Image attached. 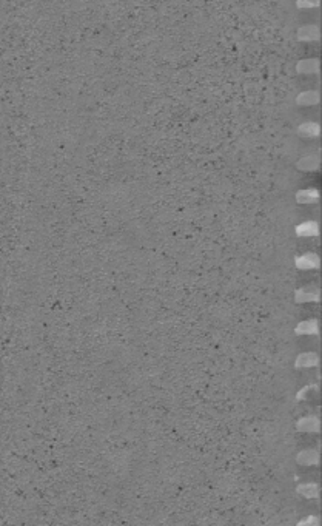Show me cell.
Here are the masks:
<instances>
[{"label":"cell","mask_w":322,"mask_h":526,"mask_svg":"<svg viewBox=\"0 0 322 526\" xmlns=\"http://www.w3.org/2000/svg\"><path fill=\"white\" fill-rule=\"evenodd\" d=\"M317 460H319V455L316 451H302L299 455H297V461L300 463V465H317Z\"/></svg>","instance_id":"obj_1"},{"label":"cell","mask_w":322,"mask_h":526,"mask_svg":"<svg viewBox=\"0 0 322 526\" xmlns=\"http://www.w3.org/2000/svg\"><path fill=\"white\" fill-rule=\"evenodd\" d=\"M317 364V355L314 353H304L296 360V367H310Z\"/></svg>","instance_id":"obj_2"},{"label":"cell","mask_w":322,"mask_h":526,"mask_svg":"<svg viewBox=\"0 0 322 526\" xmlns=\"http://www.w3.org/2000/svg\"><path fill=\"white\" fill-rule=\"evenodd\" d=\"M297 429L300 431H319V422L317 418H302L300 422L297 423Z\"/></svg>","instance_id":"obj_3"},{"label":"cell","mask_w":322,"mask_h":526,"mask_svg":"<svg viewBox=\"0 0 322 526\" xmlns=\"http://www.w3.org/2000/svg\"><path fill=\"white\" fill-rule=\"evenodd\" d=\"M297 491L304 497H308V498L317 497V494H319V488H317V485H314V483H310V485H300L297 488Z\"/></svg>","instance_id":"obj_4"},{"label":"cell","mask_w":322,"mask_h":526,"mask_svg":"<svg viewBox=\"0 0 322 526\" xmlns=\"http://www.w3.org/2000/svg\"><path fill=\"white\" fill-rule=\"evenodd\" d=\"M299 333H316L317 327H316V321H308V323H302L297 327Z\"/></svg>","instance_id":"obj_5"},{"label":"cell","mask_w":322,"mask_h":526,"mask_svg":"<svg viewBox=\"0 0 322 526\" xmlns=\"http://www.w3.org/2000/svg\"><path fill=\"white\" fill-rule=\"evenodd\" d=\"M299 233L304 235V236H307V235H314V233H316V224H314V222H308V224L300 225V227H299Z\"/></svg>","instance_id":"obj_6"},{"label":"cell","mask_w":322,"mask_h":526,"mask_svg":"<svg viewBox=\"0 0 322 526\" xmlns=\"http://www.w3.org/2000/svg\"><path fill=\"white\" fill-rule=\"evenodd\" d=\"M297 526H319V518L317 517H305L304 520H300Z\"/></svg>","instance_id":"obj_7"}]
</instances>
